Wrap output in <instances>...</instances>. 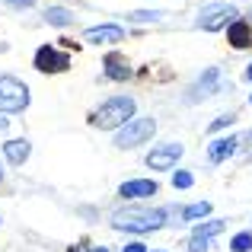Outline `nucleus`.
<instances>
[{
  "instance_id": "412c9836",
  "label": "nucleus",
  "mask_w": 252,
  "mask_h": 252,
  "mask_svg": "<svg viewBox=\"0 0 252 252\" xmlns=\"http://www.w3.org/2000/svg\"><path fill=\"white\" fill-rule=\"evenodd\" d=\"M230 122H233V115H227V118H217L214 125H208V131H220V128H227Z\"/></svg>"
},
{
  "instance_id": "dca6fc26",
  "label": "nucleus",
  "mask_w": 252,
  "mask_h": 252,
  "mask_svg": "<svg viewBox=\"0 0 252 252\" xmlns=\"http://www.w3.org/2000/svg\"><path fill=\"white\" fill-rule=\"evenodd\" d=\"M208 211H211V204H208V201H201V204H189V208L182 211V217H185V220H195V217H204Z\"/></svg>"
},
{
  "instance_id": "7ed1b4c3",
  "label": "nucleus",
  "mask_w": 252,
  "mask_h": 252,
  "mask_svg": "<svg viewBox=\"0 0 252 252\" xmlns=\"http://www.w3.org/2000/svg\"><path fill=\"white\" fill-rule=\"evenodd\" d=\"M29 105V90L23 80L16 77H0V112L10 115V112H23Z\"/></svg>"
},
{
  "instance_id": "1a4fd4ad",
  "label": "nucleus",
  "mask_w": 252,
  "mask_h": 252,
  "mask_svg": "<svg viewBox=\"0 0 252 252\" xmlns=\"http://www.w3.org/2000/svg\"><path fill=\"white\" fill-rule=\"evenodd\" d=\"M223 230V220H208V223H198L195 236H191V252H208V240L214 233Z\"/></svg>"
},
{
  "instance_id": "f257e3e1",
  "label": "nucleus",
  "mask_w": 252,
  "mask_h": 252,
  "mask_svg": "<svg viewBox=\"0 0 252 252\" xmlns=\"http://www.w3.org/2000/svg\"><path fill=\"white\" fill-rule=\"evenodd\" d=\"M169 214L166 211H150V208H125L118 211L115 217H112V223H115L118 230H131V233H147V230H160L166 227Z\"/></svg>"
},
{
  "instance_id": "0eeeda50",
  "label": "nucleus",
  "mask_w": 252,
  "mask_h": 252,
  "mask_svg": "<svg viewBox=\"0 0 252 252\" xmlns=\"http://www.w3.org/2000/svg\"><path fill=\"white\" fill-rule=\"evenodd\" d=\"M179 157H182V147H179V144H163V147H157V150L147 154V166L150 169H169V166H176Z\"/></svg>"
},
{
  "instance_id": "ddd939ff",
  "label": "nucleus",
  "mask_w": 252,
  "mask_h": 252,
  "mask_svg": "<svg viewBox=\"0 0 252 252\" xmlns=\"http://www.w3.org/2000/svg\"><path fill=\"white\" fill-rule=\"evenodd\" d=\"M3 150H6V160L16 163V166H19V163H26V157H29V144H26V141H10Z\"/></svg>"
},
{
  "instance_id": "20e7f679",
  "label": "nucleus",
  "mask_w": 252,
  "mask_h": 252,
  "mask_svg": "<svg viewBox=\"0 0 252 252\" xmlns=\"http://www.w3.org/2000/svg\"><path fill=\"white\" fill-rule=\"evenodd\" d=\"M154 131H157V122L154 118H137V122H128V125H122L118 128V134H115V147H137V144H144L147 137H154Z\"/></svg>"
},
{
  "instance_id": "6ab92c4d",
  "label": "nucleus",
  "mask_w": 252,
  "mask_h": 252,
  "mask_svg": "<svg viewBox=\"0 0 252 252\" xmlns=\"http://www.w3.org/2000/svg\"><path fill=\"white\" fill-rule=\"evenodd\" d=\"M191 182H195L191 172H176V176H172V185H176V189H191Z\"/></svg>"
},
{
  "instance_id": "9b49d317",
  "label": "nucleus",
  "mask_w": 252,
  "mask_h": 252,
  "mask_svg": "<svg viewBox=\"0 0 252 252\" xmlns=\"http://www.w3.org/2000/svg\"><path fill=\"white\" fill-rule=\"evenodd\" d=\"M157 191V182H150V179H137V182H125L122 185V195L125 198H147Z\"/></svg>"
},
{
  "instance_id": "4468645a",
  "label": "nucleus",
  "mask_w": 252,
  "mask_h": 252,
  "mask_svg": "<svg viewBox=\"0 0 252 252\" xmlns=\"http://www.w3.org/2000/svg\"><path fill=\"white\" fill-rule=\"evenodd\" d=\"M105 70H109L112 80H125V77H128V64H122V58H118V55L105 58Z\"/></svg>"
},
{
  "instance_id": "aec40b11",
  "label": "nucleus",
  "mask_w": 252,
  "mask_h": 252,
  "mask_svg": "<svg viewBox=\"0 0 252 252\" xmlns=\"http://www.w3.org/2000/svg\"><path fill=\"white\" fill-rule=\"evenodd\" d=\"M166 13H131V19H141V23H157V19H163Z\"/></svg>"
},
{
  "instance_id": "a878e982",
  "label": "nucleus",
  "mask_w": 252,
  "mask_h": 252,
  "mask_svg": "<svg viewBox=\"0 0 252 252\" xmlns=\"http://www.w3.org/2000/svg\"><path fill=\"white\" fill-rule=\"evenodd\" d=\"M0 176H3V166H0Z\"/></svg>"
},
{
  "instance_id": "f03ea898",
  "label": "nucleus",
  "mask_w": 252,
  "mask_h": 252,
  "mask_svg": "<svg viewBox=\"0 0 252 252\" xmlns=\"http://www.w3.org/2000/svg\"><path fill=\"white\" fill-rule=\"evenodd\" d=\"M131 115H134V99L115 96L105 105H99V112L93 115V125L96 128H122V125H128Z\"/></svg>"
},
{
  "instance_id": "2eb2a0df",
  "label": "nucleus",
  "mask_w": 252,
  "mask_h": 252,
  "mask_svg": "<svg viewBox=\"0 0 252 252\" xmlns=\"http://www.w3.org/2000/svg\"><path fill=\"white\" fill-rule=\"evenodd\" d=\"M217 70H208V74H204V83H198L195 86V93H201V96H208V93H214V86H217Z\"/></svg>"
},
{
  "instance_id": "6e6552de",
  "label": "nucleus",
  "mask_w": 252,
  "mask_h": 252,
  "mask_svg": "<svg viewBox=\"0 0 252 252\" xmlns=\"http://www.w3.org/2000/svg\"><path fill=\"white\" fill-rule=\"evenodd\" d=\"M122 38H125L122 26H93V29H86V42L93 45H112V42H122Z\"/></svg>"
},
{
  "instance_id": "f3484780",
  "label": "nucleus",
  "mask_w": 252,
  "mask_h": 252,
  "mask_svg": "<svg viewBox=\"0 0 252 252\" xmlns=\"http://www.w3.org/2000/svg\"><path fill=\"white\" fill-rule=\"evenodd\" d=\"M45 19H48V23H55V26H67V23H74V16H70L67 10H48V13H45Z\"/></svg>"
},
{
  "instance_id": "9d476101",
  "label": "nucleus",
  "mask_w": 252,
  "mask_h": 252,
  "mask_svg": "<svg viewBox=\"0 0 252 252\" xmlns=\"http://www.w3.org/2000/svg\"><path fill=\"white\" fill-rule=\"evenodd\" d=\"M227 35H230L233 48H252V26L249 23H233Z\"/></svg>"
},
{
  "instance_id": "39448f33",
  "label": "nucleus",
  "mask_w": 252,
  "mask_h": 252,
  "mask_svg": "<svg viewBox=\"0 0 252 252\" xmlns=\"http://www.w3.org/2000/svg\"><path fill=\"white\" fill-rule=\"evenodd\" d=\"M227 19H236V10L227 3H217V6H208V10H201V16H198V23H201V29L208 32H217L227 26Z\"/></svg>"
},
{
  "instance_id": "f8f14e48",
  "label": "nucleus",
  "mask_w": 252,
  "mask_h": 252,
  "mask_svg": "<svg viewBox=\"0 0 252 252\" xmlns=\"http://www.w3.org/2000/svg\"><path fill=\"white\" fill-rule=\"evenodd\" d=\"M236 150V137H227V141H214L211 144V163H220V160H227L230 154Z\"/></svg>"
},
{
  "instance_id": "5701e85b",
  "label": "nucleus",
  "mask_w": 252,
  "mask_h": 252,
  "mask_svg": "<svg viewBox=\"0 0 252 252\" xmlns=\"http://www.w3.org/2000/svg\"><path fill=\"white\" fill-rule=\"evenodd\" d=\"M125 252H147V249H144L141 243H131V246H125Z\"/></svg>"
},
{
  "instance_id": "a211bd4d",
  "label": "nucleus",
  "mask_w": 252,
  "mask_h": 252,
  "mask_svg": "<svg viewBox=\"0 0 252 252\" xmlns=\"http://www.w3.org/2000/svg\"><path fill=\"white\" fill-rule=\"evenodd\" d=\"M230 249H233V252H252V233H240V236H233Z\"/></svg>"
},
{
  "instance_id": "393cba45",
  "label": "nucleus",
  "mask_w": 252,
  "mask_h": 252,
  "mask_svg": "<svg viewBox=\"0 0 252 252\" xmlns=\"http://www.w3.org/2000/svg\"><path fill=\"white\" fill-rule=\"evenodd\" d=\"M246 77H249V80H252V64H249V74H246Z\"/></svg>"
},
{
  "instance_id": "423d86ee",
  "label": "nucleus",
  "mask_w": 252,
  "mask_h": 252,
  "mask_svg": "<svg viewBox=\"0 0 252 252\" xmlns=\"http://www.w3.org/2000/svg\"><path fill=\"white\" fill-rule=\"evenodd\" d=\"M67 64H70V58L67 55H61L58 48H38V55H35V67L38 70H45V74H58V70H67Z\"/></svg>"
},
{
  "instance_id": "bb28decb",
  "label": "nucleus",
  "mask_w": 252,
  "mask_h": 252,
  "mask_svg": "<svg viewBox=\"0 0 252 252\" xmlns=\"http://www.w3.org/2000/svg\"><path fill=\"white\" fill-rule=\"evenodd\" d=\"M96 252H105V249H96Z\"/></svg>"
},
{
  "instance_id": "4be33fe9",
  "label": "nucleus",
  "mask_w": 252,
  "mask_h": 252,
  "mask_svg": "<svg viewBox=\"0 0 252 252\" xmlns=\"http://www.w3.org/2000/svg\"><path fill=\"white\" fill-rule=\"evenodd\" d=\"M10 6H16V10H29L32 6V0H6Z\"/></svg>"
},
{
  "instance_id": "b1692460",
  "label": "nucleus",
  "mask_w": 252,
  "mask_h": 252,
  "mask_svg": "<svg viewBox=\"0 0 252 252\" xmlns=\"http://www.w3.org/2000/svg\"><path fill=\"white\" fill-rule=\"evenodd\" d=\"M6 128H10V122H6V118L0 115V131H6Z\"/></svg>"
}]
</instances>
